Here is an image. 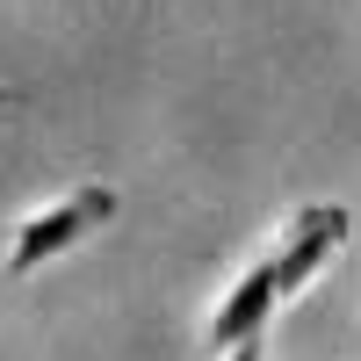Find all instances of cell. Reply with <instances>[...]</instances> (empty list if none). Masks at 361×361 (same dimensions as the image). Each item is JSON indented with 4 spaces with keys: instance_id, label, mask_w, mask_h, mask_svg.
<instances>
[{
    "instance_id": "cell-1",
    "label": "cell",
    "mask_w": 361,
    "mask_h": 361,
    "mask_svg": "<svg viewBox=\"0 0 361 361\" xmlns=\"http://www.w3.org/2000/svg\"><path fill=\"white\" fill-rule=\"evenodd\" d=\"M116 217V188H102V180H80V188H66L58 202H44L37 217H22L15 238H8V275H37V267H51L58 253H73L87 231H102Z\"/></svg>"
},
{
    "instance_id": "cell-2",
    "label": "cell",
    "mask_w": 361,
    "mask_h": 361,
    "mask_svg": "<svg viewBox=\"0 0 361 361\" xmlns=\"http://www.w3.org/2000/svg\"><path fill=\"white\" fill-rule=\"evenodd\" d=\"M340 246H347V209H340V202H304V209H296V217L282 224V246L267 253V260H275V282H282V304H289V296L304 289Z\"/></svg>"
},
{
    "instance_id": "cell-3",
    "label": "cell",
    "mask_w": 361,
    "mask_h": 361,
    "mask_svg": "<svg viewBox=\"0 0 361 361\" xmlns=\"http://www.w3.org/2000/svg\"><path fill=\"white\" fill-rule=\"evenodd\" d=\"M282 311V282H275V260H253L246 267V275H238L231 289H224V304L217 311H209V354H231V347H246V340H260L267 333V318H275Z\"/></svg>"
},
{
    "instance_id": "cell-4",
    "label": "cell",
    "mask_w": 361,
    "mask_h": 361,
    "mask_svg": "<svg viewBox=\"0 0 361 361\" xmlns=\"http://www.w3.org/2000/svg\"><path fill=\"white\" fill-rule=\"evenodd\" d=\"M224 361H267V354H260V340H246V347H231Z\"/></svg>"
},
{
    "instance_id": "cell-5",
    "label": "cell",
    "mask_w": 361,
    "mask_h": 361,
    "mask_svg": "<svg viewBox=\"0 0 361 361\" xmlns=\"http://www.w3.org/2000/svg\"><path fill=\"white\" fill-rule=\"evenodd\" d=\"M22 102V87H8V80H0V109H15Z\"/></svg>"
}]
</instances>
